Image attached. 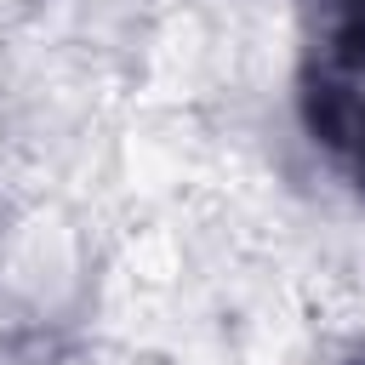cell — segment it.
I'll return each mask as SVG.
<instances>
[{
    "label": "cell",
    "mask_w": 365,
    "mask_h": 365,
    "mask_svg": "<svg viewBox=\"0 0 365 365\" xmlns=\"http://www.w3.org/2000/svg\"><path fill=\"white\" fill-rule=\"evenodd\" d=\"M314 131H319L331 148H342V154L365 160V103H359L354 91L325 86V91L314 97Z\"/></svg>",
    "instance_id": "cell-1"
}]
</instances>
